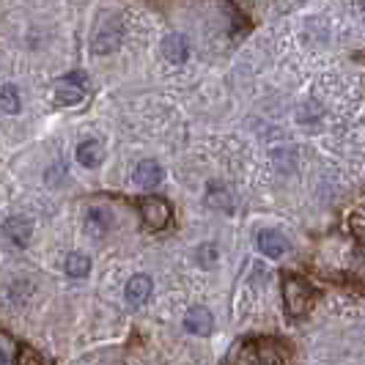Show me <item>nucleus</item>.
Masks as SVG:
<instances>
[{"label": "nucleus", "instance_id": "obj_1", "mask_svg": "<svg viewBox=\"0 0 365 365\" xmlns=\"http://www.w3.org/2000/svg\"><path fill=\"white\" fill-rule=\"evenodd\" d=\"M239 360H247V363H286L289 360V349H286V344H280L274 338L253 341V344L245 346Z\"/></svg>", "mask_w": 365, "mask_h": 365}, {"label": "nucleus", "instance_id": "obj_2", "mask_svg": "<svg viewBox=\"0 0 365 365\" xmlns=\"http://www.w3.org/2000/svg\"><path fill=\"white\" fill-rule=\"evenodd\" d=\"M283 299H286V313L294 316V319H299V316H305V313L311 311L313 292L308 289L305 280L289 277V280L283 283Z\"/></svg>", "mask_w": 365, "mask_h": 365}, {"label": "nucleus", "instance_id": "obj_3", "mask_svg": "<svg viewBox=\"0 0 365 365\" xmlns=\"http://www.w3.org/2000/svg\"><path fill=\"white\" fill-rule=\"evenodd\" d=\"M140 215H143V222H146L151 231H163L165 225L170 222V203L160 198V195H151V198H143L140 201Z\"/></svg>", "mask_w": 365, "mask_h": 365}, {"label": "nucleus", "instance_id": "obj_4", "mask_svg": "<svg viewBox=\"0 0 365 365\" xmlns=\"http://www.w3.org/2000/svg\"><path fill=\"white\" fill-rule=\"evenodd\" d=\"M184 329H187L190 335L206 338V335H212V329H215V316H212V311H209L206 305H192L190 311L184 313Z\"/></svg>", "mask_w": 365, "mask_h": 365}, {"label": "nucleus", "instance_id": "obj_5", "mask_svg": "<svg viewBox=\"0 0 365 365\" xmlns=\"http://www.w3.org/2000/svg\"><path fill=\"white\" fill-rule=\"evenodd\" d=\"M3 234H6V239H9L14 247H25V245L31 242L34 225H31V220H25V217H9L3 222Z\"/></svg>", "mask_w": 365, "mask_h": 365}, {"label": "nucleus", "instance_id": "obj_6", "mask_svg": "<svg viewBox=\"0 0 365 365\" xmlns=\"http://www.w3.org/2000/svg\"><path fill=\"white\" fill-rule=\"evenodd\" d=\"M151 277L148 274H135L132 280L127 283V289H124V297H127L129 305H143L148 297H151Z\"/></svg>", "mask_w": 365, "mask_h": 365}, {"label": "nucleus", "instance_id": "obj_7", "mask_svg": "<svg viewBox=\"0 0 365 365\" xmlns=\"http://www.w3.org/2000/svg\"><path fill=\"white\" fill-rule=\"evenodd\" d=\"M163 168L160 163H154V160H143V163H138L135 168V184H140V187H146V190H154L157 184L163 182Z\"/></svg>", "mask_w": 365, "mask_h": 365}, {"label": "nucleus", "instance_id": "obj_8", "mask_svg": "<svg viewBox=\"0 0 365 365\" xmlns=\"http://www.w3.org/2000/svg\"><path fill=\"white\" fill-rule=\"evenodd\" d=\"M258 250L267 258H280L286 253V239L280 237L277 231H261L258 234Z\"/></svg>", "mask_w": 365, "mask_h": 365}, {"label": "nucleus", "instance_id": "obj_9", "mask_svg": "<svg viewBox=\"0 0 365 365\" xmlns=\"http://www.w3.org/2000/svg\"><path fill=\"white\" fill-rule=\"evenodd\" d=\"M163 55L170 61V63H184V61H187V55H190L187 38L179 36V34H170V36L163 41Z\"/></svg>", "mask_w": 365, "mask_h": 365}, {"label": "nucleus", "instance_id": "obj_10", "mask_svg": "<svg viewBox=\"0 0 365 365\" xmlns=\"http://www.w3.org/2000/svg\"><path fill=\"white\" fill-rule=\"evenodd\" d=\"M206 203H209L212 209H220V212H234V198H231V192L217 182H212L206 187Z\"/></svg>", "mask_w": 365, "mask_h": 365}, {"label": "nucleus", "instance_id": "obj_11", "mask_svg": "<svg viewBox=\"0 0 365 365\" xmlns=\"http://www.w3.org/2000/svg\"><path fill=\"white\" fill-rule=\"evenodd\" d=\"M102 157H105V148H102L99 140H83L77 146V163L83 168H96L102 163Z\"/></svg>", "mask_w": 365, "mask_h": 365}, {"label": "nucleus", "instance_id": "obj_12", "mask_svg": "<svg viewBox=\"0 0 365 365\" xmlns=\"http://www.w3.org/2000/svg\"><path fill=\"white\" fill-rule=\"evenodd\" d=\"M55 99H58L61 105H80V102L86 99V88H83V86H74L69 80H61L58 88H55Z\"/></svg>", "mask_w": 365, "mask_h": 365}, {"label": "nucleus", "instance_id": "obj_13", "mask_svg": "<svg viewBox=\"0 0 365 365\" xmlns=\"http://www.w3.org/2000/svg\"><path fill=\"white\" fill-rule=\"evenodd\" d=\"M88 228H91L93 234H105L110 225H113V217H110L105 209H99V206H93V209H88Z\"/></svg>", "mask_w": 365, "mask_h": 365}, {"label": "nucleus", "instance_id": "obj_14", "mask_svg": "<svg viewBox=\"0 0 365 365\" xmlns=\"http://www.w3.org/2000/svg\"><path fill=\"white\" fill-rule=\"evenodd\" d=\"M19 93L17 88L11 86V83H6L3 88H0V108H3V113H9V115H14V113H19Z\"/></svg>", "mask_w": 365, "mask_h": 365}, {"label": "nucleus", "instance_id": "obj_15", "mask_svg": "<svg viewBox=\"0 0 365 365\" xmlns=\"http://www.w3.org/2000/svg\"><path fill=\"white\" fill-rule=\"evenodd\" d=\"M88 272H91V261H88V256H83V253L66 256V274H72V277H86Z\"/></svg>", "mask_w": 365, "mask_h": 365}, {"label": "nucleus", "instance_id": "obj_16", "mask_svg": "<svg viewBox=\"0 0 365 365\" xmlns=\"http://www.w3.org/2000/svg\"><path fill=\"white\" fill-rule=\"evenodd\" d=\"M217 258H220V250L215 245H201L195 250V261H198L201 269H215L217 267Z\"/></svg>", "mask_w": 365, "mask_h": 365}, {"label": "nucleus", "instance_id": "obj_17", "mask_svg": "<svg viewBox=\"0 0 365 365\" xmlns=\"http://www.w3.org/2000/svg\"><path fill=\"white\" fill-rule=\"evenodd\" d=\"M115 47H118V34H108V31H102V34L91 41V50L96 55H108L110 50H115Z\"/></svg>", "mask_w": 365, "mask_h": 365}, {"label": "nucleus", "instance_id": "obj_18", "mask_svg": "<svg viewBox=\"0 0 365 365\" xmlns=\"http://www.w3.org/2000/svg\"><path fill=\"white\" fill-rule=\"evenodd\" d=\"M349 228H351V234L365 237V203H360V206L349 215Z\"/></svg>", "mask_w": 365, "mask_h": 365}, {"label": "nucleus", "instance_id": "obj_19", "mask_svg": "<svg viewBox=\"0 0 365 365\" xmlns=\"http://www.w3.org/2000/svg\"><path fill=\"white\" fill-rule=\"evenodd\" d=\"M14 363H19V365H38V363H44V357H41V354H36V351H31V349L19 346V354L14 357Z\"/></svg>", "mask_w": 365, "mask_h": 365}]
</instances>
